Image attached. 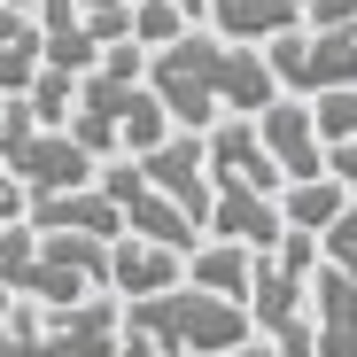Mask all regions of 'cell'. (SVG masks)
Listing matches in <instances>:
<instances>
[{"label":"cell","instance_id":"obj_12","mask_svg":"<svg viewBox=\"0 0 357 357\" xmlns=\"http://www.w3.org/2000/svg\"><path fill=\"white\" fill-rule=\"evenodd\" d=\"M210 31H225V39H280V31H295L303 24V0H210Z\"/></svg>","mask_w":357,"mask_h":357},{"label":"cell","instance_id":"obj_20","mask_svg":"<svg viewBox=\"0 0 357 357\" xmlns=\"http://www.w3.org/2000/svg\"><path fill=\"white\" fill-rule=\"evenodd\" d=\"M24 210H31V187L8 171V155H0V225H8V218H24Z\"/></svg>","mask_w":357,"mask_h":357},{"label":"cell","instance_id":"obj_3","mask_svg":"<svg viewBox=\"0 0 357 357\" xmlns=\"http://www.w3.org/2000/svg\"><path fill=\"white\" fill-rule=\"evenodd\" d=\"M311 264H319V233H303V225H287L272 249H257V272H249V319H257V334H272L280 349H319V326L303 319L311 311Z\"/></svg>","mask_w":357,"mask_h":357},{"label":"cell","instance_id":"obj_25","mask_svg":"<svg viewBox=\"0 0 357 357\" xmlns=\"http://www.w3.org/2000/svg\"><path fill=\"white\" fill-rule=\"evenodd\" d=\"M0 349H8V319H0Z\"/></svg>","mask_w":357,"mask_h":357},{"label":"cell","instance_id":"obj_7","mask_svg":"<svg viewBox=\"0 0 357 357\" xmlns=\"http://www.w3.org/2000/svg\"><path fill=\"white\" fill-rule=\"evenodd\" d=\"M140 171L155 178V187L187 210L202 233H210V148H202V132H187V125H171L148 155H140Z\"/></svg>","mask_w":357,"mask_h":357},{"label":"cell","instance_id":"obj_5","mask_svg":"<svg viewBox=\"0 0 357 357\" xmlns=\"http://www.w3.org/2000/svg\"><path fill=\"white\" fill-rule=\"evenodd\" d=\"M93 187H101L116 210H125V225L148 233V241H171V249H195V241H202V225H195V218H187V210H178V202L155 187V178L140 171V155H101Z\"/></svg>","mask_w":357,"mask_h":357},{"label":"cell","instance_id":"obj_6","mask_svg":"<svg viewBox=\"0 0 357 357\" xmlns=\"http://www.w3.org/2000/svg\"><path fill=\"white\" fill-rule=\"evenodd\" d=\"M8 171L24 178L31 195H54V187H86V178L101 171V155H93L70 125H31V132L8 148Z\"/></svg>","mask_w":357,"mask_h":357},{"label":"cell","instance_id":"obj_24","mask_svg":"<svg viewBox=\"0 0 357 357\" xmlns=\"http://www.w3.org/2000/svg\"><path fill=\"white\" fill-rule=\"evenodd\" d=\"M0 311H8V280H0Z\"/></svg>","mask_w":357,"mask_h":357},{"label":"cell","instance_id":"obj_23","mask_svg":"<svg viewBox=\"0 0 357 357\" xmlns=\"http://www.w3.org/2000/svg\"><path fill=\"white\" fill-rule=\"evenodd\" d=\"M171 8H187V16H202V8H210V0H171Z\"/></svg>","mask_w":357,"mask_h":357},{"label":"cell","instance_id":"obj_27","mask_svg":"<svg viewBox=\"0 0 357 357\" xmlns=\"http://www.w3.org/2000/svg\"><path fill=\"white\" fill-rule=\"evenodd\" d=\"M349 357H357V349H349Z\"/></svg>","mask_w":357,"mask_h":357},{"label":"cell","instance_id":"obj_2","mask_svg":"<svg viewBox=\"0 0 357 357\" xmlns=\"http://www.w3.org/2000/svg\"><path fill=\"white\" fill-rule=\"evenodd\" d=\"M125 342H132V349H171V357H202V349H241V342H257V319H249L241 295L171 280V287H155V295H125Z\"/></svg>","mask_w":357,"mask_h":357},{"label":"cell","instance_id":"obj_1","mask_svg":"<svg viewBox=\"0 0 357 357\" xmlns=\"http://www.w3.org/2000/svg\"><path fill=\"white\" fill-rule=\"evenodd\" d=\"M148 86L163 93L171 109V125H187V132H210L218 116H257L280 78L272 63L249 47V39H225V31H178L171 47H148Z\"/></svg>","mask_w":357,"mask_h":357},{"label":"cell","instance_id":"obj_21","mask_svg":"<svg viewBox=\"0 0 357 357\" xmlns=\"http://www.w3.org/2000/svg\"><path fill=\"white\" fill-rule=\"evenodd\" d=\"M326 171L342 178L349 195H357V140H326Z\"/></svg>","mask_w":357,"mask_h":357},{"label":"cell","instance_id":"obj_14","mask_svg":"<svg viewBox=\"0 0 357 357\" xmlns=\"http://www.w3.org/2000/svg\"><path fill=\"white\" fill-rule=\"evenodd\" d=\"M163 132H171V109H163V93L140 78V93L125 101V125H116V148H125V155H148Z\"/></svg>","mask_w":357,"mask_h":357},{"label":"cell","instance_id":"obj_9","mask_svg":"<svg viewBox=\"0 0 357 357\" xmlns=\"http://www.w3.org/2000/svg\"><path fill=\"white\" fill-rule=\"evenodd\" d=\"M39 342H70V349H116L125 342V295L86 287L70 303H39Z\"/></svg>","mask_w":357,"mask_h":357},{"label":"cell","instance_id":"obj_11","mask_svg":"<svg viewBox=\"0 0 357 357\" xmlns=\"http://www.w3.org/2000/svg\"><path fill=\"white\" fill-rule=\"evenodd\" d=\"M311 311H319V349L349 357L357 349V272H342L334 257L311 264Z\"/></svg>","mask_w":357,"mask_h":357},{"label":"cell","instance_id":"obj_13","mask_svg":"<svg viewBox=\"0 0 357 357\" xmlns=\"http://www.w3.org/2000/svg\"><path fill=\"white\" fill-rule=\"evenodd\" d=\"M342 202H349V187H342L334 171H319V178H287V187H280V218L303 225V233H326V225L342 218Z\"/></svg>","mask_w":357,"mask_h":357},{"label":"cell","instance_id":"obj_16","mask_svg":"<svg viewBox=\"0 0 357 357\" xmlns=\"http://www.w3.org/2000/svg\"><path fill=\"white\" fill-rule=\"evenodd\" d=\"M187 24H195V16L171 8V0H132V39H140V47H171Z\"/></svg>","mask_w":357,"mask_h":357},{"label":"cell","instance_id":"obj_15","mask_svg":"<svg viewBox=\"0 0 357 357\" xmlns=\"http://www.w3.org/2000/svg\"><path fill=\"white\" fill-rule=\"evenodd\" d=\"M24 101H31V116H39V125H70L78 78H70V70H54V63H39V70H31V86H24Z\"/></svg>","mask_w":357,"mask_h":357},{"label":"cell","instance_id":"obj_18","mask_svg":"<svg viewBox=\"0 0 357 357\" xmlns=\"http://www.w3.org/2000/svg\"><path fill=\"white\" fill-rule=\"evenodd\" d=\"M31 125H39V116H31V101H24V93H0V155H8Z\"/></svg>","mask_w":357,"mask_h":357},{"label":"cell","instance_id":"obj_28","mask_svg":"<svg viewBox=\"0 0 357 357\" xmlns=\"http://www.w3.org/2000/svg\"><path fill=\"white\" fill-rule=\"evenodd\" d=\"M349 31H357V24H349Z\"/></svg>","mask_w":357,"mask_h":357},{"label":"cell","instance_id":"obj_19","mask_svg":"<svg viewBox=\"0 0 357 357\" xmlns=\"http://www.w3.org/2000/svg\"><path fill=\"white\" fill-rule=\"evenodd\" d=\"M303 24L311 31H349L357 24V0H303Z\"/></svg>","mask_w":357,"mask_h":357},{"label":"cell","instance_id":"obj_8","mask_svg":"<svg viewBox=\"0 0 357 357\" xmlns=\"http://www.w3.org/2000/svg\"><path fill=\"white\" fill-rule=\"evenodd\" d=\"M257 140L272 148V163H280L287 178H319V171H326L319 116H311V101H295V93H272V101L257 109Z\"/></svg>","mask_w":357,"mask_h":357},{"label":"cell","instance_id":"obj_26","mask_svg":"<svg viewBox=\"0 0 357 357\" xmlns=\"http://www.w3.org/2000/svg\"><path fill=\"white\" fill-rule=\"evenodd\" d=\"M16 8H39V0H16Z\"/></svg>","mask_w":357,"mask_h":357},{"label":"cell","instance_id":"obj_4","mask_svg":"<svg viewBox=\"0 0 357 357\" xmlns=\"http://www.w3.org/2000/svg\"><path fill=\"white\" fill-rule=\"evenodd\" d=\"M264 63L280 78V93H334V86H357V31H311L295 24L280 39H264Z\"/></svg>","mask_w":357,"mask_h":357},{"label":"cell","instance_id":"obj_10","mask_svg":"<svg viewBox=\"0 0 357 357\" xmlns=\"http://www.w3.org/2000/svg\"><path fill=\"white\" fill-rule=\"evenodd\" d=\"M171 280H187V249H171V241H148V233H116L109 241V287L116 295H155Z\"/></svg>","mask_w":357,"mask_h":357},{"label":"cell","instance_id":"obj_22","mask_svg":"<svg viewBox=\"0 0 357 357\" xmlns=\"http://www.w3.org/2000/svg\"><path fill=\"white\" fill-rule=\"evenodd\" d=\"M319 241H357V195H349V202H342V218H334V225H326V233H319Z\"/></svg>","mask_w":357,"mask_h":357},{"label":"cell","instance_id":"obj_17","mask_svg":"<svg viewBox=\"0 0 357 357\" xmlns=\"http://www.w3.org/2000/svg\"><path fill=\"white\" fill-rule=\"evenodd\" d=\"M311 116H319V140H357V86L311 93Z\"/></svg>","mask_w":357,"mask_h":357}]
</instances>
